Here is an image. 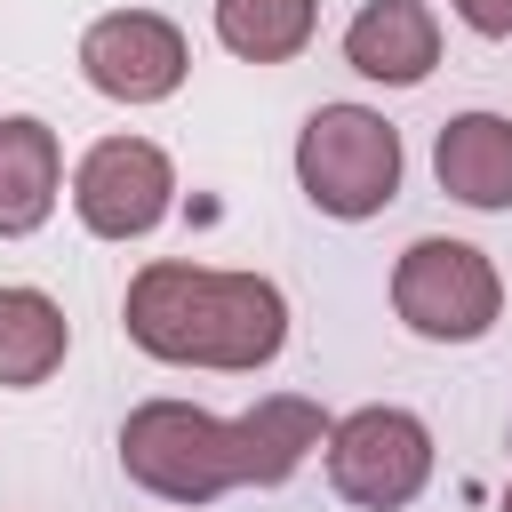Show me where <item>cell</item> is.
I'll return each instance as SVG.
<instances>
[{
	"label": "cell",
	"mask_w": 512,
	"mask_h": 512,
	"mask_svg": "<svg viewBox=\"0 0 512 512\" xmlns=\"http://www.w3.org/2000/svg\"><path fill=\"white\" fill-rule=\"evenodd\" d=\"M128 344L168 360V368H216V376H248L264 360H280L288 344V296L264 272H216V264H184L160 256L128 280Z\"/></svg>",
	"instance_id": "obj_1"
},
{
	"label": "cell",
	"mask_w": 512,
	"mask_h": 512,
	"mask_svg": "<svg viewBox=\"0 0 512 512\" xmlns=\"http://www.w3.org/2000/svg\"><path fill=\"white\" fill-rule=\"evenodd\" d=\"M296 184L320 216L360 224L400 192V128L368 104H320L296 128Z\"/></svg>",
	"instance_id": "obj_2"
},
{
	"label": "cell",
	"mask_w": 512,
	"mask_h": 512,
	"mask_svg": "<svg viewBox=\"0 0 512 512\" xmlns=\"http://www.w3.org/2000/svg\"><path fill=\"white\" fill-rule=\"evenodd\" d=\"M120 464L160 504H216L240 488V440L232 416H208L192 400H144L120 424Z\"/></svg>",
	"instance_id": "obj_3"
},
{
	"label": "cell",
	"mask_w": 512,
	"mask_h": 512,
	"mask_svg": "<svg viewBox=\"0 0 512 512\" xmlns=\"http://www.w3.org/2000/svg\"><path fill=\"white\" fill-rule=\"evenodd\" d=\"M392 312L424 344H480L504 312V280L472 240H408L392 264Z\"/></svg>",
	"instance_id": "obj_4"
},
{
	"label": "cell",
	"mask_w": 512,
	"mask_h": 512,
	"mask_svg": "<svg viewBox=\"0 0 512 512\" xmlns=\"http://www.w3.org/2000/svg\"><path fill=\"white\" fill-rule=\"evenodd\" d=\"M432 480V424L416 408L368 400L328 424V488L360 512H400Z\"/></svg>",
	"instance_id": "obj_5"
},
{
	"label": "cell",
	"mask_w": 512,
	"mask_h": 512,
	"mask_svg": "<svg viewBox=\"0 0 512 512\" xmlns=\"http://www.w3.org/2000/svg\"><path fill=\"white\" fill-rule=\"evenodd\" d=\"M176 208V160L152 136H104L72 168V216L96 240H144Z\"/></svg>",
	"instance_id": "obj_6"
},
{
	"label": "cell",
	"mask_w": 512,
	"mask_h": 512,
	"mask_svg": "<svg viewBox=\"0 0 512 512\" xmlns=\"http://www.w3.org/2000/svg\"><path fill=\"white\" fill-rule=\"evenodd\" d=\"M80 72H88V88L112 96V104H160V96L184 88L192 48H184V32H176L168 16H152V8H112V16H96V24L80 32Z\"/></svg>",
	"instance_id": "obj_7"
},
{
	"label": "cell",
	"mask_w": 512,
	"mask_h": 512,
	"mask_svg": "<svg viewBox=\"0 0 512 512\" xmlns=\"http://www.w3.org/2000/svg\"><path fill=\"white\" fill-rule=\"evenodd\" d=\"M344 64L360 80H384V88H416L432 64H440V16L424 0H368L352 24H344Z\"/></svg>",
	"instance_id": "obj_8"
},
{
	"label": "cell",
	"mask_w": 512,
	"mask_h": 512,
	"mask_svg": "<svg viewBox=\"0 0 512 512\" xmlns=\"http://www.w3.org/2000/svg\"><path fill=\"white\" fill-rule=\"evenodd\" d=\"M232 440H240V488H280L304 472L312 448H328V416L304 392H264L256 408L232 416Z\"/></svg>",
	"instance_id": "obj_9"
},
{
	"label": "cell",
	"mask_w": 512,
	"mask_h": 512,
	"mask_svg": "<svg viewBox=\"0 0 512 512\" xmlns=\"http://www.w3.org/2000/svg\"><path fill=\"white\" fill-rule=\"evenodd\" d=\"M56 192H64V144L48 120L32 112H8L0 120V240H24L56 216Z\"/></svg>",
	"instance_id": "obj_10"
},
{
	"label": "cell",
	"mask_w": 512,
	"mask_h": 512,
	"mask_svg": "<svg viewBox=\"0 0 512 512\" xmlns=\"http://www.w3.org/2000/svg\"><path fill=\"white\" fill-rule=\"evenodd\" d=\"M432 176L464 208H512V120L504 112H456L432 144Z\"/></svg>",
	"instance_id": "obj_11"
},
{
	"label": "cell",
	"mask_w": 512,
	"mask_h": 512,
	"mask_svg": "<svg viewBox=\"0 0 512 512\" xmlns=\"http://www.w3.org/2000/svg\"><path fill=\"white\" fill-rule=\"evenodd\" d=\"M72 352V320L48 288H0V384L8 392H32L64 368Z\"/></svg>",
	"instance_id": "obj_12"
},
{
	"label": "cell",
	"mask_w": 512,
	"mask_h": 512,
	"mask_svg": "<svg viewBox=\"0 0 512 512\" xmlns=\"http://www.w3.org/2000/svg\"><path fill=\"white\" fill-rule=\"evenodd\" d=\"M320 32V0H216V40L240 64H288Z\"/></svg>",
	"instance_id": "obj_13"
},
{
	"label": "cell",
	"mask_w": 512,
	"mask_h": 512,
	"mask_svg": "<svg viewBox=\"0 0 512 512\" xmlns=\"http://www.w3.org/2000/svg\"><path fill=\"white\" fill-rule=\"evenodd\" d=\"M456 16H464V32H480V40H512V0H448Z\"/></svg>",
	"instance_id": "obj_14"
},
{
	"label": "cell",
	"mask_w": 512,
	"mask_h": 512,
	"mask_svg": "<svg viewBox=\"0 0 512 512\" xmlns=\"http://www.w3.org/2000/svg\"><path fill=\"white\" fill-rule=\"evenodd\" d=\"M496 512H512V488H504V504H496Z\"/></svg>",
	"instance_id": "obj_15"
}]
</instances>
